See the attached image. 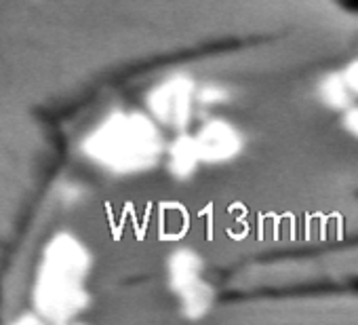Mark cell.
<instances>
[{
	"mask_svg": "<svg viewBox=\"0 0 358 325\" xmlns=\"http://www.w3.org/2000/svg\"><path fill=\"white\" fill-rule=\"evenodd\" d=\"M85 152L97 165L114 174H139L156 165L162 141L152 118L118 112L87 137Z\"/></svg>",
	"mask_w": 358,
	"mask_h": 325,
	"instance_id": "obj_1",
	"label": "cell"
},
{
	"mask_svg": "<svg viewBox=\"0 0 358 325\" xmlns=\"http://www.w3.org/2000/svg\"><path fill=\"white\" fill-rule=\"evenodd\" d=\"M89 254L70 235L57 237L43 260L38 279V304L51 317H68L85 306V277Z\"/></svg>",
	"mask_w": 358,
	"mask_h": 325,
	"instance_id": "obj_2",
	"label": "cell"
},
{
	"mask_svg": "<svg viewBox=\"0 0 358 325\" xmlns=\"http://www.w3.org/2000/svg\"><path fill=\"white\" fill-rule=\"evenodd\" d=\"M199 99V89L190 76L175 74L156 85L148 95V108L154 120L182 129L192 116L194 102Z\"/></svg>",
	"mask_w": 358,
	"mask_h": 325,
	"instance_id": "obj_3",
	"label": "cell"
},
{
	"mask_svg": "<svg viewBox=\"0 0 358 325\" xmlns=\"http://www.w3.org/2000/svg\"><path fill=\"white\" fill-rule=\"evenodd\" d=\"M171 283L182 298L186 312L203 314L209 308V289L201 277V260L192 251L184 249L171 258Z\"/></svg>",
	"mask_w": 358,
	"mask_h": 325,
	"instance_id": "obj_4",
	"label": "cell"
},
{
	"mask_svg": "<svg viewBox=\"0 0 358 325\" xmlns=\"http://www.w3.org/2000/svg\"><path fill=\"white\" fill-rule=\"evenodd\" d=\"M194 141L199 146L203 162L232 160L243 148L241 131L234 125H230L228 120H220V118L203 125L201 131L194 135Z\"/></svg>",
	"mask_w": 358,
	"mask_h": 325,
	"instance_id": "obj_5",
	"label": "cell"
},
{
	"mask_svg": "<svg viewBox=\"0 0 358 325\" xmlns=\"http://www.w3.org/2000/svg\"><path fill=\"white\" fill-rule=\"evenodd\" d=\"M203 162L194 137H179L169 148V170L177 178H190Z\"/></svg>",
	"mask_w": 358,
	"mask_h": 325,
	"instance_id": "obj_6",
	"label": "cell"
},
{
	"mask_svg": "<svg viewBox=\"0 0 358 325\" xmlns=\"http://www.w3.org/2000/svg\"><path fill=\"white\" fill-rule=\"evenodd\" d=\"M352 89L345 83L343 74H329L322 78L320 83V99L329 106V108H339L345 110L352 106Z\"/></svg>",
	"mask_w": 358,
	"mask_h": 325,
	"instance_id": "obj_7",
	"label": "cell"
},
{
	"mask_svg": "<svg viewBox=\"0 0 358 325\" xmlns=\"http://www.w3.org/2000/svg\"><path fill=\"white\" fill-rule=\"evenodd\" d=\"M228 99V91L217 85H207L199 89V102L205 106H217Z\"/></svg>",
	"mask_w": 358,
	"mask_h": 325,
	"instance_id": "obj_8",
	"label": "cell"
},
{
	"mask_svg": "<svg viewBox=\"0 0 358 325\" xmlns=\"http://www.w3.org/2000/svg\"><path fill=\"white\" fill-rule=\"evenodd\" d=\"M343 78H345V83L350 85L352 93H354V95H358V60H356V62H352V64L345 68Z\"/></svg>",
	"mask_w": 358,
	"mask_h": 325,
	"instance_id": "obj_9",
	"label": "cell"
},
{
	"mask_svg": "<svg viewBox=\"0 0 358 325\" xmlns=\"http://www.w3.org/2000/svg\"><path fill=\"white\" fill-rule=\"evenodd\" d=\"M343 123H345V129H348L354 137H358V106L348 108V114H345Z\"/></svg>",
	"mask_w": 358,
	"mask_h": 325,
	"instance_id": "obj_10",
	"label": "cell"
}]
</instances>
